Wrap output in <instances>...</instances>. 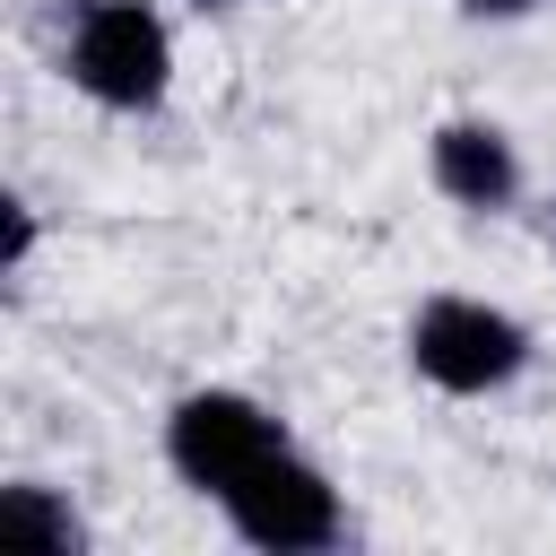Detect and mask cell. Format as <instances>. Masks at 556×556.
Returning a JSON list of instances; mask_svg holds the SVG:
<instances>
[{"label":"cell","mask_w":556,"mask_h":556,"mask_svg":"<svg viewBox=\"0 0 556 556\" xmlns=\"http://www.w3.org/2000/svg\"><path fill=\"white\" fill-rule=\"evenodd\" d=\"M61 70H70L96 104L148 113V104H165V87H174V35H165V17H156L148 0H78L70 43H61Z\"/></svg>","instance_id":"1"},{"label":"cell","mask_w":556,"mask_h":556,"mask_svg":"<svg viewBox=\"0 0 556 556\" xmlns=\"http://www.w3.org/2000/svg\"><path fill=\"white\" fill-rule=\"evenodd\" d=\"M408 365L434 382V391H504L521 365H530V330L504 313V304H478V295H434L417 304L408 321Z\"/></svg>","instance_id":"2"},{"label":"cell","mask_w":556,"mask_h":556,"mask_svg":"<svg viewBox=\"0 0 556 556\" xmlns=\"http://www.w3.org/2000/svg\"><path fill=\"white\" fill-rule=\"evenodd\" d=\"M226 521H235V539H252V547H269V556H304V547H330L348 521H339V486L313 469V460H295L287 443L252 469V478H235L226 495Z\"/></svg>","instance_id":"3"},{"label":"cell","mask_w":556,"mask_h":556,"mask_svg":"<svg viewBox=\"0 0 556 556\" xmlns=\"http://www.w3.org/2000/svg\"><path fill=\"white\" fill-rule=\"evenodd\" d=\"M278 417L243 391H191L174 417H165V460L200 486V495H226L235 478H252L269 452H278Z\"/></svg>","instance_id":"4"},{"label":"cell","mask_w":556,"mask_h":556,"mask_svg":"<svg viewBox=\"0 0 556 556\" xmlns=\"http://www.w3.org/2000/svg\"><path fill=\"white\" fill-rule=\"evenodd\" d=\"M426 174L460 208H513L521 200V156H513V139L495 122H443L434 148H426Z\"/></svg>","instance_id":"5"},{"label":"cell","mask_w":556,"mask_h":556,"mask_svg":"<svg viewBox=\"0 0 556 556\" xmlns=\"http://www.w3.org/2000/svg\"><path fill=\"white\" fill-rule=\"evenodd\" d=\"M0 521H9V530H26V539H43V547H61V556L87 539V530H78V513H70V504H52V486H35V478H17V486L0 495Z\"/></svg>","instance_id":"6"},{"label":"cell","mask_w":556,"mask_h":556,"mask_svg":"<svg viewBox=\"0 0 556 556\" xmlns=\"http://www.w3.org/2000/svg\"><path fill=\"white\" fill-rule=\"evenodd\" d=\"M460 9H469V17H521L530 0H460Z\"/></svg>","instance_id":"7"},{"label":"cell","mask_w":556,"mask_h":556,"mask_svg":"<svg viewBox=\"0 0 556 556\" xmlns=\"http://www.w3.org/2000/svg\"><path fill=\"white\" fill-rule=\"evenodd\" d=\"M200 9H226V0H200Z\"/></svg>","instance_id":"8"}]
</instances>
